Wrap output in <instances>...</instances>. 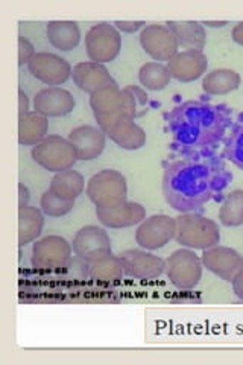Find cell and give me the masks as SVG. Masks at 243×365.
<instances>
[{
  "instance_id": "39",
  "label": "cell",
  "mask_w": 243,
  "mask_h": 365,
  "mask_svg": "<svg viewBox=\"0 0 243 365\" xmlns=\"http://www.w3.org/2000/svg\"><path fill=\"white\" fill-rule=\"evenodd\" d=\"M204 25L212 26V28H221V26H225V25H227V21H205Z\"/></svg>"
},
{
  "instance_id": "15",
  "label": "cell",
  "mask_w": 243,
  "mask_h": 365,
  "mask_svg": "<svg viewBox=\"0 0 243 365\" xmlns=\"http://www.w3.org/2000/svg\"><path fill=\"white\" fill-rule=\"evenodd\" d=\"M125 274L140 280H152L166 271V260L146 250H126L120 255Z\"/></svg>"
},
{
  "instance_id": "18",
  "label": "cell",
  "mask_w": 243,
  "mask_h": 365,
  "mask_svg": "<svg viewBox=\"0 0 243 365\" xmlns=\"http://www.w3.org/2000/svg\"><path fill=\"white\" fill-rule=\"evenodd\" d=\"M67 139L73 145L78 160L90 162V160L98 158L105 150L107 134L98 127L83 125V127L72 130Z\"/></svg>"
},
{
  "instance_id": "22",
  "label": "cell",
  "mask_w": 243,
  "mask_h": 365,
  "mask_svg": "<svg viewBox=\"0 0 243 365\" xmlns=\"http://www.w3.org/2000/svg\"><path fill=\"white\" fill-rule=\"evenodd\" d=\"M49 122L44 114L38 111H28L19 116V143L25 146H36L43 142L48 134Z\"/></svg>"
},
{
  "instance_id": "30",
  "label": "cell",
  "mask_w": 243,
  "mask_h": 365,
  "mask_svg": "<svg viewBox=\"0 0 243 365\" xmlns=\"http://www.w3.org/2000/svg\"><path fill=\"white\" fill-rule=\"evenodd\" d=\"M219 221L225 227L243 224V190H233L227 195L219 210Z\"/></svg>"
},
{
  "instance_id": "13",
  "label": "cell",
  "mask_w": 243,
  "mask_h": 365,
  "mask_svg": "<svg viewBox=\"0 0 243 365\" xmlns=\"http://www.w3.org/2000/svg\"><path fill=\"white\" fill-rule=\"evenodd\" d=\"M143 51L157 63H169L178 53V40L175 34L165 25H148L140 34Z\"/></svg>"
},
{
  "instance_id": "16",
  "label": "cell",
  "mask_w": 243,
  "mask_h": 365,
  "mask_svg": "<svg viewBox=\"0 0 243 365\" xmlns=\"http://www.w3.org/2000/svg\"><path fill=\"white\" fill-rule=\"evenodd\" d=\"M201 260L208 271L227 282L233 280L236 274L243 269V256L229 247L214 245L204 250Z\"/></svg>"
},
{
  "instance_id": "26",
  "label": "cell",
  "mask_w": 243,
  "mask_h": 365,
  "mask_svg": "<svg viewBox=\"0 0 243 365\" xmlns=\"http://www.w3.org/2000/svg\"><path fill=\"white\" fill-rule=\"evenodd\" d=\"M86 187V180L78 170L67 169L56 173L51 181V190L63 200L75 201L79 195H83Z\"/></svg>"
},
{
  "instance_id": "5",
  "label": "cell",
  "mask_w": 243,
  "mask_h": 365,
  "mask_svg": "<svg viewBox=\"0 0 243 365\" xmlns=\"http://www.w3.org/2000/svg\"><path fill=\"white\" fill-rule=\"evenodd\" d=\"M86 192L96 207H110L126 201L128 185L119 170L103 169L88 180Z\"/></svg>"
},
{
  "instance_id": "9",
  "label": "cell",
  "mask_w": 243,
  "mask_h": 365,
  "mask_svg": "<svg viewBox=\"0 0 243 365\" xmlns=\"http://www.w3.org/2000/svg\"><path fill=\"white\" fill-rule=\"evenodd\" d=\"M99 128L105 133L110 139L119 145L123 150L135 151L140 150L146 143V133L142 127H138L135 119L125 116V114H115V116L96 118Z\"/></svg>"
},
{
  "instance_id": "11",
  "label": "cell",
  "mask_w": 243,
  "mask_h": 365,
  "mask_svg": "<svg viewBox=\"0 0 243 365\" xmlns=\"http://www.w3.org/2000/svg\"><path fill=\"white\" fill-rule=\"evenodd\" d=\"M177 220L169 215H152L138 224L135 242L145 250H158L175 239Z\"/></svg>"
},
{
  "instance_id": "32",
  "label": "cell",
  "mask_w": 243,
  "mask_h": 365,
  "mask_svg": "<svg viewBox=\"0 0 243 365\" xmlns=\"http://www.w3.org/2000/svg\"><path fill=\"white\" fill-rule=\"evenodd\" d=\"M224 154L231 163L243 169V123L229 135Z\"/></svg>"
},
{
  "instance_id": "35",
  "label": "cell",
  "mask_w": 243,
  "mask_h": 365,
  "mask_svg": "<svg viewBox=\"0 0 243 365\" xmlns=\"http://www.w3.org/2000/svg\"><path fill=\"white\" fill-rule=\"evenodd\" d=\"M231 283H233L234 294L243 302V269L236 274V277L231 280Z\"/></svg>"
},
{
  "instance_id": "8",
  "label": "cell",
  "mask_w": 243,
  "mask_h": 365,
  "mask_svg": "<svg viewBox=\"0 0 243 365\" xmlns=\"http://www.w3.org/2000/svg\"><path fill=\"white\" fill-rule=\"evenodd\" d=\"M166 274L173 287L192 289L201 282L202 260L192 250H177L166 259Z\"/></svg>"
},
{
  "instance_id": "4",
  "label": "cell",
  "mask_w": 243,
  "mask_h": 365,
  "mask_svg": "<svg viewBox=\"0 0 243 365\" xmlns=\"http://www.w3.org/2000/svg\"><path fill=\"white\" fill-rule=\"evenodd\" d=\"M177 220L175 241L193 250H208L221 242L219 225L198 213H181Z\"/></svg>"
},
{
  "instance_id": "28",
  "label": "cell",
  "mask_w": 243,
  "mask_h": 365,
  "mask_svg": "<svg viewBox=\"0 0 243 365\" xmlns=\"http://www.w3.org/2000/svg\"><path fill=\"white\" fill-rule=\"evenodd\" d=\"M125 274L120 256L108 255L90 264V277L100 283H118Z\"/></svg>"
},
{
  "instance_id": "20",
  "label": "cell",
  "mask_w": 243,
  "mask_h": 365,
  "mask_svg": "<svg viewBox=\"0 0 243 365\" xmlns=\"http://www.w3.org/2000/svg\"><path fill=\"white\" fill-rule=\"evenodd\" d=\"M208 67V60L202 52L196 51H184L178 52L167 63V68L172 75L180 83H193L200 79Z\"/></svg>"
},
{
  "instance_id": "21",
  "label": "cell",
  "mask_w": 243,
  "mask_h": 365,
  "mask_svg": "<svg viewBox=\"0 0 243 365\" xmlns=\"http://www.w3.org/2000/svg\"><path fill=\"white\" fill-rule=\"evenodd\" d=\"M73 83L83 90L86 93H95L99 88L115 86L118 83L114 81V78L110 75L108 68L93 61H83L78 63L72 71Z\"/></svg>"
},
{
  "instance_id": "1",
  "label": "cell",
  "mask_w": 243,
  "mask_h": 365,
  "mask_svg": "<svg viewBox=\"0 0 243 365\" xmlns=\"http://www.w3.org/2000/svg\"><path fill=\"white\" fill-rule=\"evenodd\" d=\"M224 169L219 170L201 158H182L172 162L163 174V195L173 210L192 213L202 209L214 192L224 187Z\"/></svg>"
},
{
  "instance_id": "37",
  "label": "cell",
  "mask_w": 243,
  "mask_h": 365,
  "mask_svg": "<svg viewBox=\"0 0 243 365\" xmlns=\"http://www.w3.org/2000/svg\"><path fill=\"white\" fill-rule=\"evenodd\" d=\"M28 201H29V190L25 185H23V182H20V185H19V204H20V207H21V205H28Z\"/></svg>"
},
{
  "instance_id": "33",
  "label": "cell",
  "mask_w": 243,
  "mask_h": 365,
  "mask_svg": "<svg viewBox=\"0 0 243 365\" xmlns=\"http://www.w3.org/2000/svg\"><path fill=\"white\" fill-rule=\"evenodd\" d=\"M33 56H36V51H33L32 43L25 38V37H19V66L28 64Z\"/></svg>"
},
{
  "instance_id": "6",
  "label": "cell",
  "mask_w": 243,
  "mask_h": 365,
  "mask_svg": "<svg viewBox=\"0 0 243 365\" xmlns=\"http://www.w3.org/2000/svg\"><path fill=\"white\" fill-rule=\"evenodd\" d=\"M33 162L51 173L72 169L78 162V154L68 139L60 135H48L43 142L32 148Z\"/></svg>"
},
{
  "instance_id": "25",
  "label": "cell",
  "mask_w": 243,
  "mask_h": 365,
  "mask_svg": "<svg viewBox=\"0 0 243 365\" xmlns=\"http://www.w3.org/2000/svg\"><path fill=\"white\" fill-rule=\"evenodd\" d=\"M46 34L53 48L66 52L75 49L81 40V31L76 21H49Z\"/></svg>"
},
{
  "instance_id": "34",
  "label": "cell",
  "mask_w": 243,
  "mask_h": 365,
  "mask_svg": "<svg viewBox=\"0 0 243 365\" xmlns=\"http://www.w3.org/2000/svg\"><path fill=\"white\" fill-rule=\"evenodd\" d=\"M114 26L120 32L134 34L138 29H143L146 26V23L145 21H114Z\"/></svg>"
},
{
  "instance_id": "29",
  "label": "cell",
  "mask_w": 243,
  "mask_h": 365,
  "mask_svg": "<svg viewBox=\"0 0 243 365\" xmlns=\"http://www.w3.org/2000/svg\"><path fill=\"white\" fill-rule=\"evenodd\" d=\"M138 79H140V83L145 88L158 91V90H163L169 86L172 75L169 72L167 66L157 63V61H150L140 67Z\"/></svg>"
},
{
  "instance_id": "23",
  "label": "cell",
  "mask_w": 243,
  "mask_h": 365,
  "mask_svg": "<svg viewBox=\"0 0 243 365\" xmlns=\"http://www.w3.org/2000/svg\"><path fill=\"white\" fill-rule=\"evenodd\" d=\"M167 26L175 34L178 44L186 51L202 52L205 48V29L198 21H169Z\"/></svg>"
},
{
  "instance_id": "14",
  "label": "cell",
  "mask_w": 243,
  "mask_h": 365,
  "mask_svg": "<svg viewBox=\"0 0 243 365\" xmlns=\"http://www.w3.org/2000/svg\"><path fill=\"white\" fill-rule=\"evenodd\" d=\"M28 71L38 81L52 87H58L64 84L72 76L73 68L60 55L51 52H38L28 63Z\"/></svg>"
},
{
  "instance_id": "36",
  "label": "cell",
  "mask_w": 243,
  "mask_h": 365,
  "mask_svg": "<svg viewBox=\"0 0 243 365\" xmlns=\"http://www.w3.org/2000/svg\"><path fill=\"white\" fill-rule=\"evenodd\" d=\"M29 111V101L28 95L23 90H19V116Z\"/></svg>"
},
{
  "instance_id": "3",
  "label": "cell",
  "mask_w": 243,
  "mask_h": 365,
  "mask_svg": "<svg viewBox=\"0 0 243 365\" xmlns=\"http://www.w3.org/2000/svg\"><path fill=\"white\" fill-rule=\"evenodd\" d=\"M148 102V96L135 87L119 88V86H108L99 88L90 95V106L95 113V118L115 116V114H125L135 119L140 106Z\"/></svg>"
},
{
  "instance_id": "12",
  "label": "cell",
  "mask_w": 243,
  "mask_h": 365,
  "mask_svg": "<svg viewBox=\"0 0 243 365\" xmlns=\"http://www.w3.org/2000/svg\"><path fill=\"white\" fill-rule=\"evenodd\" d=\"M72 250L81 260L93 264V262L111 255V239L103 228L86 225L75 235Z\"/></svg>"
},
{
  "instance_id": "2",
  "label": "cell",
  "mask_w": 243,
  "mask_h": 365,
  "mask_svg": "<svg viewBox=\"0 0 243 365\" xmlns=\"http://www.w3.org/2000/svg\"><path fill=\"white\" fill-rule=\"evenodd\" d=\"M169 130L173 142L182 150H204L222 139L228 128V113L224 107L200 101H187L169 114Z\"/></svg>"
},
{
  "instance_id": "24",
  "label": "cell",
  "mask_w": 243,
  "mask_h": 365,
  "mask_svg": "<svg viewBox=\"0 0 243 365\" xmlns=\"http://www.w3.org/2000/svg\"><path fill=\"white\" fill-rule=\"evenodd\" d=\"M44 227L43 212L33 205L19 207V244L25 247L41 235Z\"/></svg>"
},
{
  "instance_id": "38",
  "label": "cell",
  "mask_w": 243,
  "mask_h": 365,
  "mask_svg": "<svg viewBox=\"0 0 243 365\" xmlns=\"http://www.w3.org/2000/svg\"><path fill=\"white\" fill-rule=\"evenodd\" d=\"M231 36H233V40L237 44L243 46V21L237 23V25L233 28V34H231Z\"/></svg>"
},
{
  "instance_id": "7",
  "label": "cell",
  "mask_w": 243,
  "mask_h": 365,
  "mask_svg": "<svg viewBox=\"0 0 243 365\" xmlns=\"http://www.w3.org/2000/svg\"><path fill=\"white\" fill-rule=\"evenodd\" d=\"M86 49L88 58L93 63H111L122 49V37L114 25L107 21L91 26L86 36Z\"/></svg>"
},
{
  "instance_id": "27",
  "label": "cell",
  "mask_w": 243,
  "mask_h": 365,
  "mask_svg": "<svg viewBox=\"0 0 243 365\" xmlns=\"http://www.w3.org/2000/svg\"><path fill=\"white\" fill-rule=\"evenodd\" d=\"M240 86V75L231 68H216L207 73L202 81V90L207 95L224 96L237 90Z\"/></svg>"
},
{
  "instance_id": "10",
  "label": "cell",
  "mask_w": 243,
  "mask_h": 365,
  "mask_svg": "<svg viewBox=\"0 0 243 365\" xmlns=\"http://www.w3.org/2000/svg\"><path fill=\"white\" fill-rule=\"evenodd\" d=\"M72 244L61 236H46L32 247V267L38 271H58L72 259Z\"/></svg>"
},
{
  "instance_id": "31",
  "label": "cell",
  "mask_w": 243,
  "mask_h": 365,
  "mask_svg": "<svg viewBox=\"0 0 243 365\" xmlns=\"http://www.w3.org/2000/svg\"><path fill=\"white\" fill-rule=\"evenodd\" d=\"M40 207L46 216H51V218H61V216H66L67 213H71L73 210L75 201L63 200L58 195H55V193L49 189L41 195Z\"/></svg>"
},
{
  "instance_id": "19",
  "label": "cell",
  "mask_w": 243,
  "mask_h": 365,
  "mask_svg": "<svg viewBox=\"0 0 243 365\" xmlns=\"http://www.w3.org/2000/svg\"><path fill=\"white\" fill-rule=\"evenodd\" d=\"M75 98L68 90L61 87L44 88L33 98V110L46 118H63L75 110Z\"/></svg>"
},
{
  "instance_id": "17",
  "label": "cell",
  "mask_w": 243,
  "mask_h": 365,
  "mask_svg": "<svg viewBox=\"0 0 243 365\" xmlns=\"http://www.w3.org/2000/svg\"><path fill=\"white\" fill-rule=\"evenodd\" d=\"M96 216L108 228H126L140 224L146 218V210L142 204L123 201L110 207H96Z\"/></svg>"
}]
</instances>
